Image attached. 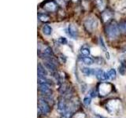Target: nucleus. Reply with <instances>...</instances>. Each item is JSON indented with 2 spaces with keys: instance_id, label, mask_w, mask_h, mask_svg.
Listing matches in <instances>:
<instances>
[{
  "instance_id": "obj_1",
  "label": "nucleus",
  "mask_w": 126,
  "mask_h": 118,
  "mask_svg": "<svg viewBox=\"0 0 126 118\" xmlns=\"http://www.w3.org/2000/svg\"><path fill=\"white\" fill-rule=\"evenodd\" d=\"M104 107L110 115H119L123 110V102L120 98H110L106 100Z\"/></svg>"
},
{
  "instance_id": "obj_2",
  "label": "nucleus",
  "mask_w": 126,
  "mask_h": 118,
  "mask_svg": "<svg viewBox=\"0 0 126 118\" xmlns=\"http://www.w3.org/2000/svg\"><path fill=\"white\" fill-rule=\"evenodd\" d=\"M105 32L106 36L110 39H115L120 35L121 30L119 28V25L115 21H110V23L106 24L105 27Z\"/></svg>"
},
{
  "instance_id": "obj_3",
  "label": "nucleus",
  "mask_w": 126,
  "mask_h": 118,
  "mask_svg": "<svg viewBox=\"0 0 126 118\" xmlns=\"http://www.w3.org/2000/svg\"><path fill=\"white\" fill-rule=\"evenodd\" d=\"M98 95L100 98H106L113 92L114 86L109 82H100L97 86Z\"/></svg>"
},
{
  "instance_id": "obj_4",
  "label": "nucleus",
  "mask_w": 126,
  "mask_h": 118,
  "mask_svg": "<svg viewBox=\"0 0 126 118\" xmlns=\"http://www.w3.org/2000/svg\"><path fill=\"white\" fill-rule=\"evenodd\" d=\"M51 112V105L48 103L43 96H39L38 98V113L39 117L47 116Z\"/></svg>"
},
{
  "instance_id": "obj_5",
  "label": "nucleus",
  "mask_w": 126,
  "mask_h": 118,
  "mask_svg": "<svg viewBox=\"0 0 126 118\" xmlns=\"http://www.w3.org/2000/svg\"><path fill=\"white\" fill-rule=\"evenodd\" d=\"M43 64H44L45 67L50 71L51 73H55L57 71V67H58V61L56 58L51 57H47L46 58H43Z\"/></svg>"
},
{
  "instance_id": "obj_6",
  "label": "nucleus",
  "mask_w": 126,
  "mask_h": 118,
  "mask_svg": "<svg viewBox=\"0 0 126 118\" xmlns=\"http://www.w3.org/2000/svg\"><path fill=\"white\" fill-rule=\"evenodd\" d=\"M84 25L86 31H88V32L92 33L96 29V28L98 26L97 20L96 18H94L93 17H89L85 20Z\"/></svg>"
},
{
  "instance_id": "obj_7",
  "label": "nucleus",
  "mask_w": 126,
  "mask_h": 118,
  "mask_svg": "<svg viewBox=\"0 0 126 118\" xmlns=\"http://www.w3.org/2000/svg\"><path fill=\"white\" fill-rule=\"evenodd\" d=\"M113 17V12L110 9H107L106 8V10H104L101 13V20L104 24H108L110 21H112Z\"/></svg>"
},
{
  "instance_id": "obj_8",
  "label": "nucleus",
  "mask_w": 126,
  "mask_h": 118,
  "mask_svg": "<svg viewBox=\"0 0 126 118\" xmlns=\"http://www.w3.org/2000/svg\"><path fill=\"white\" fill-rule=\"evenodd\" d=\"M58 7V6L54 1H47L43 3V6H42L43 9L46 12H48V13H54V12H57Z\"/></svg>"
},
{
  "instance_id": "obj_9",
  "label": "nucleus",
  "mask_w": 126,
  "mask_h": 118,
  "mask_svg": "<svg viewBox=\"0 0 126 118\" xmlns=\"http://www.w3.org/2000/svg\"><path fill=\"white\" fill-rule=\"evenodd\" d=\"M39 91L42 96H48L52 95V90H51V85L43 84H39Z\"/></svg>"
},
{
  "instance_id": "obj_10",
  "label": "nucleus",
  "mask_w": 126,
  "mask_h": 118,
  "mask_svg": "<svg viewBox=\"0 0 126 118\" xmlns=\"http://www.w3.org/2000/svg\"><path fill=\"white\" fill-rule=\"evenodd\" d=\"M93 75H94L98 80L100 81H105L107 80L106 79V73L101 69H94Z\"/></svg>"
},
{
  "instance_id": "obj_11",
  "label": "nucleus",
  "mask_w": 126,
  "mask_h": 118,
  "mask_svg": "<svg viewBox=\"0 0 126 118\" xmlns=\"http://www.w3.org/2000/svg\"><path fill=\"white\" fill-rule=\"evenodd\" d=\"M68 31H69V35L71 38H73L74 39H77L78 37V29L74 25H69V28H68Z\"/></svg>"
},
{
  "instance_id": "obj_12",
  "label": "nucleus",
  "mask_w": 126,
  "mask_h": 118,
  "mask_svg": "<svg viewBox=\"0 0 126 118\" xmlns=\"http://www.w3.org/2000/svg\"><path fill=\"white\" fill-rule=\"evenodd\" d=\"M38 19L41 22L47 23L50 21V16L46 13H38Z\"/></svg>"
},
{
  "instance_id": "obj_13",
  "label": "nucleus",
  "mask_w": 126,
  "mask_h": 118,
  "mask_svg": "<svg viewBox=\"0 0 126 118\" xmlns=\"http://www.w3.org/2000/svg\"><path fill=\"white\" fill-rule=\"evenodd\" d=\"M72 118H88V115L82 109H79L73 114Z\"/></svg>"
},
{
  "instance_id": "obj_14",
  "label": "nucleus",
  "mask_w": 126,
  "mask_h": 118,
  "mask_svg": "<svg viewBox=\"0 0 126 118\" xmlns=\"http://www.w3.org/2000/svg\"><path fill=\"white\" fill-rule=\"evenodd\" d=\"M106 73V79L109 80H114V79L116 78V71L115 69H109L107 72Z\"/></svg>"
},
{
  "instance_id": "obj_15",
  "label": "nucleus",
  "mask_w": 126,
  "mask_h": 118,
  "mask_svg": "<svg viewBox=\"0 0 126 118\" xmlns=\"http://www.w3.org/2000/svg\"><path fill=\"white\" fill-rule=\"evenodd\" d=\"M38 76H47V70L45 69L44 66H43L41 63H38Z\"/></svg>"
},
{
  "instance_id": "obj_16",
  "label": "nucleus",
  "mask_w": 126,
  "mask_h": 118,
  "mask_svg": "<svg viewBox=\"0 0 126 118\" xmlns=\"http://www.w3.org/2000/svg\"><path fill=\"white\" fill-rule=\"evenodd\" d=\"M81 60H82L83 62H84V65H88V66H90V65H92L94 64V60H93L92 58H90L88 56H84V57H82L81 58Z\"/></svg>"
},
{
  "instance_id": "obj_17",
  "label": "nucleus",
  "mask_w": 126,
  "mask_h": 118,
  "mask_svg": "<svg viewBox=\"0 0 126 118\" xmlns=\"http://www.w3.org/2000/svg\"><path fill=\"white\" fill-rule=\"evenodd\" d=\"M81 71L82 73L86 76H90L94 73V69H90L88 67H84V68H82Z\"/></svg>"
},
{
  "instance_id": "obj_18",
  "label": "nucleus",
  "mask_w": 126,
  "mask_h": 118,
  "mask_svg": "<svg viewBox=\"0 0 126 118\" xmlns=\"http://www.w3.org/2000/svg\"><path fill=\"white\" fill-rule=\"evenodd\" d=\"M42 31L43 33L46 35H50L52 33V29H51V27L48 25H44L42 28Z\"/></svg>"
},
{
  "instance_id": "obj_19",
  "label": "nucleus",
  "mask_w": 126,
  "mask_h": 118,
  "mask_svg": "<svg viewBox=\"0 0 126 118\" xmlns=\"http://www.w3.org/2000/svg\"><path fill=\"white\" fill-rule=\"evenodd\" d=\"M80 54L83 55V56H89L91 54V51L88 46H84L80 49Z\"/></svg>"
},
{
  "instance_id": "obj_20",
  "label": "nucleus",
  "mask_w": 126,
  "mask_h": 118,
  "mask_svg": "<svg viewBox=\"0 0 126 118\" xmlns=\"http://www.w3.org/2000/svg\"><path fill=\"white\" fill-rule=\"evenodd\" d=\"M94 2H95L96 6L100 10H106V8H105V2L103 0H94Z\"/></svg>"
},
{
  "instance_id": "obj_21",
  "label": "nucleus",
  "mask_w": 126,
  "mask_h": 118,
  "mask_svg": "<svg viewBox=\"0 0 126 118\" xmlns=\"http://www.w3.org/2000/svg\"><path fill=\"white\" fill-rule=\"evenodd\" d=\"M92 98L91 97L89 94H87V95L84 98L83 103H84V105H86V106H89L90 104H91V102H92Z\"/></svg>"
},
{
  "instance_id": "obj_22",
  "label": "nucleus",
  "mask_w": 126,
  "mask_h": 118,
  "mask_svg": "<svg viewBox=\"0 0 126 118\" xmlns=\"http://www.w3.org/2000/svg\"><path fill=\"white\" fill-rule=\"evenodd\" d=\"M99 46L101 47V49L104 51V52H106V44H105V43H104V40H103V39H102V37L99 38Z\"/></svg>"
},
{
  "instance_id": "obj_23",
  "label": "nucleus",
  "mask_w": 126,
  "mask_h": 118,
  "mask_svg": "<svg viewBox=\"0 0 126 118\" xmlns=\"http://www.w3.org/2000/svg\"><path fill=\"white\" fill-rule=\"evenodd\" d=\"M125 69H126V66H125V65L124 64V63L122 62L121 64L120 65L119 68H118V70H119V73H120L121 75H125Z\"/></svg>"
},
{
  "instance_id": "obj_24",
  "label": "nucleus",
  "mask_w": 126,
  "mask_h": 118,
  "mask_svg": "<svg viewBox=\"0 0 126 118\" xmlns=\"http://www.w3.org/2000/svg\"><path fill=\"white\" fill-rule=\"evenodd\" d=\"M54 2L57 3V5L60 7H64L66 5V2L65 0H54Z\"/></svg>"
},
{
  "instance_id": "obj_25",
  "label": "nucleus",
  "mask_w": 126,
  "mask_h": 118,
  "mask_svg": "<svg viewBox=\"0 0 126 118\" xmlns=\"http://www.w3.org/2000/svg\"><path fill=\"white\" fill-rule=\"evenodd\" d=\"M58 43H60L62 45H65V44H67L68 41H67L66 38H65V37H59L58 39Z\"/></svg>"
},
{
  "instance_id": "obj_26",
  "label": "nucleus",
  "mask_w": 126,
  "mask_h": 118,
  "mask_svg": "<svg viewBox=\"0 0 126 118\" xmlns=\"http://www.w3.org/2000/svg\"><path fill=\"white\" fill-rule=\"evenodd\" d=\"M92 118H101V117H100V116H97V115H95V116H93Z\"/></svg>"
},
{
  "instance_id": "obj_27",
  "label": "nucleus",
  "mask_w": 126,
  "mask_h": 118,
  "mask_svg": "<svg viewBox=\"0 0 126 118\" xmlns=\"http://www.w3.org/2000/svg\"><path fill=\"white\" fill-rule=\"evenodd\" d=\"M65 1L66 2H69V1H70V0H65Z\"/></svg>"
},
{
  "instance_id": "obj_28",
  "label": "nucleus",
  "mask_w": 126,
  "mask_h": 118,
  "mask_svg": "<svg viewBox=\"0 0 126 118\" xmlns=\"http://www.w3.org/2000/svg\"><path fill=\"white\" fill-rule=\"evenodd\" d=\"M100 117H101V118H105V117H101V116H100Z\"/></svg>"
}]
</instances>
